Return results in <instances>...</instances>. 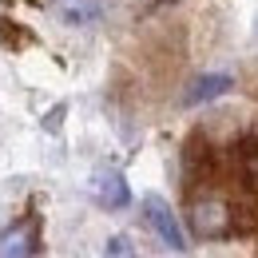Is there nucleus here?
Listing matches in <instances>:
<instances>
[{"instance_id":"obj_3","label":"nucleus","mask_w":258,"mask_h":258,"mask_svg":"<svg viewBox=\"0 0 258 258\" xmlns=\"http://www.w3.org/2000/svg\"><path fill=\"white\" fill-rule=\"evenodd\" d=\"M88 187H92V199H96L103 211H123L131 203V187H127V179H123V171H115V167H96Z\"/></svg>"},{"instance_id":"obj_6","label":"nucleus","mask_w":258,"mask_h":258,"mask_svg":"<svg viewBox=\"0 0 258 258\" xmlns=\"http://www.w3.org/2000/svg\"><path fill=\"white\" fill-rule=\"evenodd\" d=\"M238 175H242L246 187H254V191H258V135L238 143Z\"/></svg>"},{"instance_id":"obj_1","label":"nucleus","mask_w":258,"mask_h":258,"mask_svg":"<svg viewBox=\"0 0 258 258\" xmlns=\"http://www.w3.org/2000/svg\"><path fill=\"white\" fill-rule=\"evenodd\" d=\"M143 219L159 234V242L167 250H187V234H183V226H179V215L171 211V203H167L163 195H143Z\"/></svg>"},{"instance_id":"obj_4","label":"nucleus","mask_w":258,"mask_h":258,"mask_svg":"<svg viewBox=\"0 0 258 258\" xmlns=\"http://www.w3.org/2000/svg\"><path fill=\"white\" fill-rule=\"evenodd\" d=\"M191 223L203 238H223L226 230H230V211H226V203H219V199H203V203H195Z\"/></svg>"},{"instance_id":"obj_7","label":"nucleus","mask_w":258,"mask_h":258,"mask_svg":"<svg viewBox=\"0 0 258 258\" xmlns=\"http://www.w3.org/2000/svg\"><path fill=\"white\" fill-rule=\"evenodd\" d=\"M60 12L68 24H88V20H96L99 4L96 0H60Z\"/></svg>"},{"instance_id":"obj_8","label":"nucleus","mask_w":258,"mask_h":258,"mask_svg":"<svg viewBox=\"0 0 258 258\" xmlns=\"http://www.w3.org/2000/svg\"><path fill=\"white\" fill-rule=\"evenodd\" d=\"M103 258H135V246H131L127 234H111L103 242Z\"/></svg>"},{"instance_id":"obj_2","label":"nucleus","mask_w":258,"mask_h":258,"mask_svg":"<svg viewBox=\"0 0 258 258\" xmlns=\"http://www.w3.org/2000/svg\"><path fill=\"white\" fill-rule=\"evenodd\" d=\"M40 254V215H24L20 223L0 230V258H36Z\"/></svg>"},{"instance_id":"obj_5","label":"nucleus","mask_w":258,"mask_h":258,"mask_svg":"<svg viewBox=\"0 0 258 258\" xmlns=\"http://www.w3.org/2000/svg\"><path fill=\"white\" fill-rule=\"evenodd\" d=\"M230 88H234V80H230L226 72H211V76H199L191 88H187L183 103H187V107H199V103H211V99L226 96Z\"/></svg>"}]
</instances>
